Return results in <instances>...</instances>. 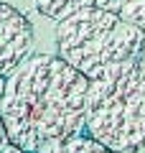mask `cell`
<instances>
[{"label":"cell","mask_w":145,"mask_h":153,"mask_svg":"<svg viewBox=\"0 0 145 153\" xmlns=\"http://www.w3.org/2000/svg\"><path fill=\"white\" fill-rule=\"evenodd\" d=\"M89 76L59 54H28L5 76L0 120L8 140L26 153H41L84 133Z\"/></svg>","instance_id":"1"},{"label":"cell","mask_w":145,"mask_h":153,"mask_svg":"<svg viewBox=\"0 0 145 153\" xmlns=\"http://www.w3.org/2000/svg\"><path fill=\"white\" fill-rule=\"evenodd\" d=\"M84 133L112 153H145V61L127 59L89 79Z\"/></svg>","instance_id":"2"},{"label":"cell","mask_w":145,"mask_h":153,"mask_svg":"<svg viewBox=\"0 0 145 153\" xmlns=\"http://www.w3.org/2000/svg\"><path fill=\"white\" fill-rule=\"evenodd\" d=\"M54 41L56 54L89 79L117 61L140 59L145 51V33L138 26L94 3L59 18Z\"/></svg>","instance_id":"3"},{"label":"cell","mask_w":145,"mask_h":153,"mask_svg":"<svg viewBox=\"0 0 145 153\" xmlns=\"http://www.w3.org/2000/svg\"><path fill=\"white\" fill-rule=\"evenodd\" d=\"M33 51V26L21 10L0 3V74L8 76Z\"/></svg>","instance_id":"4"},{"label":"cell","mask_w":145,"mask_h":153,"mask_svg":"<svg viewBox=\"0 0 145 153\" xmlns=\"http://www.w3.org/2000/svg\"><path fill=\"white\" fill-rule=\"evenodd\" d=\"M94 5L120 16L145 33V0H94Z\"/></svg>","instance_id":"5"},{"label":"cell","mask_w":145,"mask_h":153,"mask_svg":"<svg viewBox=\"0 0 145 153\" xmlns=\"http://www.w3.org/2000/svg\"><path fill=\"white\" fill-rule=\"evenodd\" d=\"M41 153H112V151L107 146H102L99 140H94L89 133H79V135H71Z\"/></svg>","instance_id":"6"},{"label":"cell","mask_w":145,"mask_h":153,"mask_svg":"<svg viewBox=\"0 0 145 153\" xmlns=\"http://www.w3.org/2000/svg\"><path fill=\"white\" fill-rule=\"evenodd\" d=\"M33 3H36V8H38V10H41L46 18L59 21V18L69 16L71 10H76V8L92 5L94 0H33Z\"/></svg>","instance_id":"7"},{"label":"cell","mask_w":145,"mask_h":153,"mask_svg":"<svg viewBox=\"0 0 145 153\" xmlns=\"http://www.w3.org/2000/svg\"><path fill=\"white\" fill-rule=\"evenodd\" d=\"M8 143H10V140H8V133H5V125H3V120H0V153H3V148H5Z\"/></svg>","instance_id":"8"},{"label":"cell","mask_w":145,"mask_h":153,"mask_svg":"<svg viewBox=\"0 0 145 153\" xmlns=\"http://www.w3.org/2000/svg\"><path fill=\"white\" fill-rule=\"evenodd\" d=\"M3 153H26V151H23V148H18L16 143H8V146L3 148Z\"/></svg>","instance_id":"9"},{"label":"cell","mask_w":145,"mask_h":153,"mask_svg":"<svg viewBox=\"0 0 145 153\" xmlns=\"http://www.w3.org/2000/svg\"><path fill=\"white\" fill-rule=\"evenodd\" d=\"M3 84H5V76L0 74V92H3Z\"/></svg>","instance_id":"10"}]
</instances>
